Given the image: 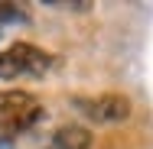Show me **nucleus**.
Instances as JSON below:
<instances>
[{"label": "nucleus", "instance_id": "obj_1", "mask_svg": "<svg viewBox=\"0 0 153 149\" xmlns=\"http://www.w3.org/2000/svg\"><path fill=\"white\" fill-rule=\"evenodd\" d=\"M56 65H59V55H52L36 42L20 39L0 49V81H36V78H46Z\"/></svg>", "mask_w": 153, "mask_h": 149}, {"label": "nucleus", "instance_id": "obj_2", "mask_svg": "<svg viewBox=\"0 0 153 149\" xmlns=\"http://www.w3.org/2000/svg\"><path fill=\"white\" fill-rule=\"evenodd\" d=\"M42 117H46V107L36 94L23 88L0 91V139H13V136L33 130Z\"/></svg>", "mask_w": 153, "mask_h": 149}, {"label": "nucleus", "instance_id": "obj_3", "mask_svg": "<svg viewBox=\"0 0 153 149\" xmlns=\"http://www.w3.org/2000/svg\"><path fill=\"white\" fill-rule=\"evenodd\" d=\"M72 107L91 123H101V126H111V123H124L130 117L134 104L130 97L121 94V91H104V94H75L72 97Z\"/></svg>", "mask_w": 153, "mask_h": 149}, {"label": "nucleus", "instance_id": "obj_4", "mask_svg": "<svg viewBox=\"0 0 153 149\" xmlns=\"http://www.w3.org/2000/svg\"><path fill=\"white\" fill-rule=\"evenodd\" d=\"M94 136L88 126H82V123H65L59 126L56 133H52V149H91Z\"/></svg>", "mask_w": 153, "mask_h": 149}, {"label": "nucleus", "instance_id": "obj_5", "mask_svg": "<svg viewBox=\"0 0 153 149\" xmlns=\"http://www.w3.org/2000/svg\"><path fill=\"white\" fill-rule=\"evenodd\" d=\"M10 20H26V13L13 3H0V23H10Z\"/></svg>", "mask_w": 153, "mask_h": 149}]
</instances>
